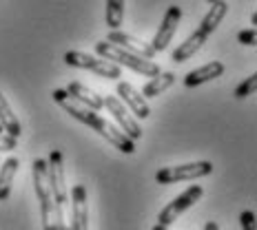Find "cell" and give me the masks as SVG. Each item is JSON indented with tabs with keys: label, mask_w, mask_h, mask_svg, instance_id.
Segmentation results:
<instances>
[{
	"label": "cell",
	"mask_w": 257,
	"mask_h": 230,
	"mask_svg": "<svg viewBox=\"0 0 257 230\" xmlns=\"http://www.w3.org/2000/svg\"><path fill=\"white\" fill-rule=\"evenodd\" d=\"M64 62L69 67H76V69H84V71H91L100 78H106V80H120L122 76V67L115 62H109L104 58H95V56H89V53H82V51H67L64 53Z\"/></svg>",
	"instance_id": "5b68a950"
},
{
	"label": "cell",
	"mask_w": 257,
	"mask_h": 230,
	"mask_svg": "<svg viewBox=\"0 0 257 230\" xmlns=\"http://www.w3.org/2000/svg\"><path fill=\"white\" fill-rule=\"evenodd\" d=\"M124 23V0H106V27L120 29Z\"/></svg>",
	"instance_id": "ffe728a7"
},
{
	"label": "cell",
	"mask_w": 257,
	"mask_h": 230,
	"mask_svg": "<svg viewBox=\"0 0 257 230\" xmlns=\"http://www.w3.org/2000/svg\"><path fill=\"white\" fill-rule=\"evenodd\" d=\"M208 36L204 34L202 29H197V31H193V34L186 38L182 45L178 47V49L173 51V62H186L191 56H195L197 51L204 47V42H206Z\"/></svg>",
	"instance_id": "9a60e30c"
},
{
	"label": "cell",
	"mask_w": 257,
	"mask_h": 230,
	"mask_svg": "<svg viewBox=\"0 0 257 230\" xmlns=\"http://www.w3.org/2000/svg\"><path fill=\"white\" fill-rule=\"evenodd\" d=\"M213 173L211 162H191V164H180V166H167L160 168L155 173V181L158 184H175V181H191L200 179Z\"/></svg>",
	"instance_id": "8992f818"
},
{
	"label": "cell",
	"mask_w": 257,
	"mask_h": 230,
	"mask_svg": "<svg viewBox=\"0 0 257 230\" xmlns=\"http://www.w3.org/2000/svg\"><path fill=\"white\" fill-rule=\"evenodd\" d=\"M180 20H182V9L178 7V5L169 7L167 14H164V18H162V25H160L158 34H155V38L151 42V47L155 49V53L164 51L171 45V40H173L175 31H178V27H180Z\"/></svg>",
	"instance_id": "30bf717a"
},
{
	"label": "cell",
	"mask_w": 257,
	"mask_h": 230,
	"mask_svg": "<svg viewBox=\"0 0 257 230\" xmlns=\"http://www.w3.org/2000/svg\"><path fill=\"white\" fill-rule=\"evenodd\" d=\"M67 93L71 95L76 102H80L82 106H87V109H91V111H100L104 106L102 95H98L93 89L84 87V84H80V82H71V84H69Z\"/></svg>",
	"instance_id": "4fadbf2b"
},
{
	"label": "cell",
	"mask_w": 257,
	"mask_h": 230,
	"mask_svg": "<svg viewBox=\"0 0 257 230\" xmlns=\"http://www.w3.org/2000/svg\"><path fill=\"white\" fill-rule=\"evenodd\" d=\"M95 53H98L100 58H104V60H109V62H115V64H120V67H128L131 71L140 73V76H144V78H153V76L160 73V67L153 60L136 56V53L122 49V47L113 45V42H106V40L95 42Z\"/></svg>",
	"instance_id": "3957f363"
},
{
	"label": "cell",
	"mask_w": 257,
	"mask_h": 230,
	"mask_svg": "<svg viewBox=\"0 0 257 230\" xmlns=\"http://www.w3.org/2000/svg\"><path fill=\"white\" fill-rule=\"evenodd\" d=\"M47 175H49V188L56 206V228L69 230L67 210H69V192H67V175H64V159L60 151H51L47 159Z\"/></svg>",
	"instance_id": "7a4b0ae2"
},
{
	"label": "cell",
	"mask_w": 257,
	"mask_h": 230,
	"mask_svg": "<svg viewBox=\"0 0 257 230\" xmlns=\"http://www.w3.org/2000/svg\"><path fill=\"white\" fill-rule=\"evenodd\" d=\"M16 146H18V137L0 133V151H16Z\"/></svg>",
	"instance_id": "cb8c5ba5"
},
{
	"label": "cell",
	"mask_w": 257,
	"mask_h": 230,
	"mask_svg": "<svg viewBox=\"0 0 257 230\" xmlns=\"http://www.w3.org/2000/svg\"><path fill=\"white\" fill-rule=\"evenodd\" d=\"M0 126H3L5 133L12 137H20V133H23L20 120L16 117L12 104H9V100L3 95V91H0Z\"/></svg>",
	"instance_id": "e0dca14e"
},
{
	"label": "cell",
	"mask_w": 257,
	"mask_h": 230,
	"mask_svg": "<svg viewBox=\"0 0 257 230\" xmlns=\"http://www.w3.org/2000/svg\"><path fill=\"white\" fill-rule=\"evenodd\" d=\"M204 230H219V223H217V221H206Z\"/></svg>",
	"instance_id": "d4e9b609"
},
{
	"label": "cell",
	"mask_w": 257,
	"mask_h": 230,
	"mask_svg": "<svg viewBox=\"0 0 257 230\" xmlns=\"http://www.w3.org/2000/svg\"><path fill=\"white\" fill-rule=\"evenodd\" d=\"M31 175H34V188L40 204L42 230H58L56 228V206H53V195L49 188V175H47V159H34L31 164Z\"/></svg>",
	"instance_id": "277c9868"
},
{
	"label": "cell",
	"mask_w": 257,
	"mask_h": 230,
	"mask_svg": "<svg viewBox=\"0 0 257 230\" xmlns=\"http://www.w3.org/2000/svg\"><path fill=\"white\" fill-rule=\"evenodd\" d=\"M51 98H53V102L60 104L62 109L67 111L69 115L76 117L78 122H82V124L91 126L93 131H98L106 142L113 144L117 151H122V153H126V155L136 153V142H133L131 137L126 135V133H122L120 128L113 126L109 120L100 117L98 111H91V109H87V106H82L80 102H76V100H73L71 95L67 93V89H56V91L51 93Z\"/></svg>",
	"instance_id": "6da1fadb"
},
{
	"label": "cell",
	"mask_w": 257,
	"mask_h": 230,
	"mask_svg": "<svg viewBox=\"0 0 257 230\" xmlns=\"http://www.w3.org/2000/svg\"><path fill=\"white\" fill-rule=\"evenodd\" d=\"M202 195H204V188L202 186H189L182 195H178L175 197L171 204H167L160 210V215H158V223H162V226H171V223L178 219L182 212H186L191 206H195L197 201L202 199Z\"/></svg>",
	"instance_id": "52a82bcc"
},
{
	"label": "cell",
	"mask_w": 257,
	"mask_h": 230,
	"mask_svg": "<svg viewBox=\"0 0 257 230\" xmlns=\"http://www.w3.org/2000/svg\"><path fill=\"white\" fill-rule=\"evenodd\" d=\"M222 73H224V64L219 62V60H213V62L204 64V67H197L195 71L186 73L184 84H186L189 89H193V87H197V84H204V82H208V80L219 78Z\"/></svg>",
	"instance_id": "5bb4252c"
},
{
	"label": "cell",
	"mask_w": 257,
	"mask_h": 230,
	"mask_svg": "<svg viewBox=\"0 0 257 230\" xmlns=\"http://www.w3.org/2000/svg\"><path fill=\"white\" fill-rule=\"evenodd\" d=\"M102 102H104L106 109H109V113L113 115V120L120 124V131L126 133L133 142L140 140L142 133H144L142 126H140V122H138L136 115H133L131 111H128L126 106L120 102V98H115V95H106V98H102Z\"/></svg>",
	"instance_id": "ba28073f"
},
{
	"label": "cell",
	"mask_w": 257,
	"mask_h": 230,
	"mask_svg": "<svg viewBox=\"0 0 257 230\" xmlns=\"http://www.w3.org/2000/svg\"><path fill=\"white\" fill-rule=\"evenodd\" d=\"M69 230H89V201L87 188L82 184H76L69 199Z\"/></svg>",
	"instance_id": "9c48e42d"
},
{
	"label": "cell",
	"mask_w": 257,
	"mask_h": 230,
	"mask_svg": "<svg viewBox=\"0 0 257 230\" xmlns=\"http://www.w3.org/2000/svg\"><path fill=\"white\" fill-rule=\"evenodd\" d=\"M153 230H169V226H162V223H155Z\"/></svg>",
	"instance_id": "484cf974"
},
{
	"label": "cell",
	"mask_w": 257,
	"mask_h": 230,
	"mask_svg": "<svg viewBox=\"0 0 257 230\" xmlns=\"http://www.w3.org/2000/svg\"><path fill=\"white\" fill-rule=\"evenodd\" d=\"M257 91V73H253V76H248L246 80H242V82L237 84V89H235L233 98L237 100H244V98H250Z\"/></svg>",
	"instance_id": "44dd1931"
},
{
	"label": "cell",
	"mask_w": 257,
	"mask_h": 230,
	"mask_svg": "<svg viewBox=\"0 0 257 230\" xmlns=\"http://www.w3.org/2000/svg\"><path fill=\"white\" fill-rule=\"evenodd\" d=\"M0 133H5V128H3V126H0Z\"/></svg>",
	"instance_id": "4316f807"
},
{
	"label": "cell",
	"mask_w": 257,
	"mask_h": 230,
	"mask_svg": "<svg viewBox=\"0 0 257 230\" xmlns=\"http://www.w3.org/2000/svg\"><path fill=\"white\" fill-rule=\"evenodd\" d=\"M208 3H213V0H208Z\"/></svg>",
	"instance_id": "83f0119b"
},
{
	"label": "cell",
	"mask_w": 257,
	"mask_h": 230,
	"mask_svg": "<svg viewBox=\"0 0 257 230\" xmlns=\"http://www.w3.org/2000/svg\"><path fill=\"white\" fill-rule=\"evenodd\" d=\"M237 40L239 45H246V47H255L257 45V31L250 27V29H244L237 34Z\"/></svg>",
	"instance_id": "603a6c76"
},
{
	"label": "cell",
	"mask_w": 257,
	"mask_h": 230,
	"mask_svg": "<svg viewBox=\"0 0 257 230\" xmlns=\"http://www.w3.org/2000/svg\"><path fill=\"white\" fill-rule=\"evenodd\" d=\"M117 98H120V102L124 104L133 115L140 117V120H147V117L151 115V109H149V104H147V98H142V93L133 87V84H128V82L117 84Z\"/></svg>",
	"instance_id": "7c38bea8"
},
{
	"label": "cell",
	"mask_w": 257,
	"mask_h": 230,
	"mask_svg": "<svg viewBox=\"0 0 257 230\" xmlns=\"http://www.w3.org/2000/svg\"><path fill=\"white\" fill-rule=\"evenodd\" d=\"M228 12V5L224 3V0H213L211 3V9H208V14L202 18V23H200V29L204 31L206 36H211L213 31L219 27V23L224 20V16H226Z\"/></svg>",
	"instance_id": "ac0fdd59"
},
{
	"label": "cell",
	"mask_w": 257,
	"mask_h": 230,
	"mask_svg": "<svg viewBox=\"0 0 257 230\" xmlns=\"http://www.w3.org/2000/svg\"><path fill=\"white\" fill-rule=\"evenodd\" d=\"M18 166H20V159L14 157V155L0 164V201H5L12 195V186H14L16 173H18Z\"/></svg>",
	"instance_id": "2e32d148"
},
{
	"label": "cell",
	"mask_w": 257,
	"mask_h": 230,
	"mask_svg": "<svg viewBox=\"0 0 257 230\" xmlns=\"http://www.w3.org/2000/svg\"><path fill=\"white\" fill-rule=\"evenodd\" d=\"M173 82H175V73L173 71H164V73L160 71L158 76H153L147 84H144L142 98H158V95L164 93V91H167Z\"/></svg>",
	"instance_id": "d6986e66"
},
{
	"label": "cell",
	"mask_w": 257,
	"mask_h": 230,
	"mask_svg": "<svg viewBox=\"0 0 257 230\" xmlns=\"http://www.w3.org/2000/svg\"><path fill=\"white\" fill-rule=\"evenodd\" d=\"M239 223H242V230H257L255 210H244L242 215H239Z\"/></svg>",
	"instance_id": "7402d4cb"
},
{
	"label": "cell",
	"mask_w": 257,
	"mask_h": 230,
	"mask_svg": "<svg viewBox=\"0 0 257 230\" xmlns=\"http://www.w3.org/2000/svg\"><path fill=\"white\" fill-rule=\"evenodd\" d=\"M106 42H113V45L122 47V49H126L131 53H136V56L147 58V60H153V56H155V49L151 47V42L140 40V38H136V36H131V34H124V31H120V29L109 31Z\"/></svg>",
	"instance_id": "8fae6325"
}]
</instances>
